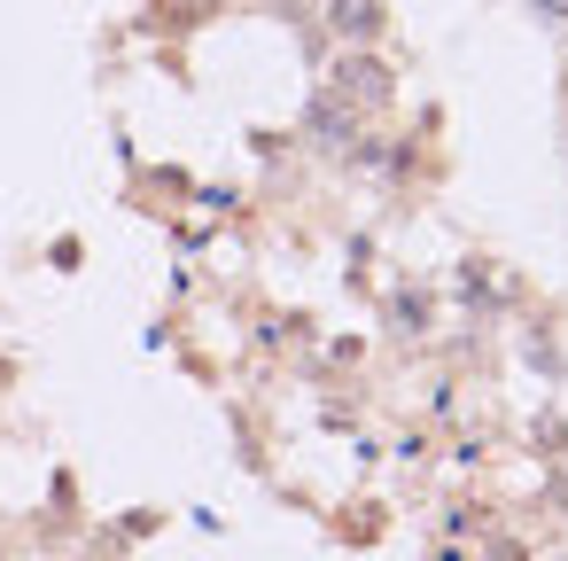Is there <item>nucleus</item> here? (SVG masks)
Returning <instances> with one entry per match:
<instances>
[{"instance_id":"f257e3e1","label":"nucleus","mask_w":568,"mask_h":561,"mask_svg":"<svg viewBox=\"0 0 568 561\" xmlns=\"http://www.w3.org/2000/svg\"><path fill=\"white\" fill-rule=\"evenodd\" d=\"M343 94H351V102H382V94H389V71H374V63L358 56V63L343 71Z\"/></svg>"},{"instance_id":"f03ea898","label":"nucleus","mask_w":568,"mask_h":561,"mask_svg":"<svg viewBox=\"0 0 568 561\" xmlns=\"http://www.w3.org/2000/svg\"><path fill=\"white\" fill-rule=\"evenodd\" d=\"M335 24L343 32H374V9H366V0H335Z\"/></svg>"}]
</instances>
